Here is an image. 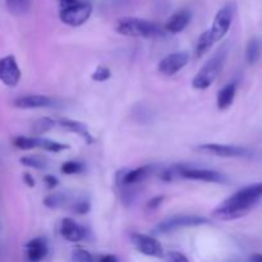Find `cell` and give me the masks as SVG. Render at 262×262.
Here are the masks:
<instances>
[{
    "label": "cell",
    "instance_id": "cell-36",
    "mask_svg": "<svg viewBox=\"0 0 262 262\" xmlns=\"http://www.w3.org/2000/svg\"><path fill=\"white\" fill-rule=\"evenodd\" d=\"M77 2H78V0H59V3H60L61 8H67V7H69V5L76 4Z\"/></svg>",
    "mask_w": 262,
    "mask_h": 262
},
{
    "label": "cell",
    "instance_id": "cell-21",
    "mask_svg": "<svg viewBox=\"0 0 262 262\" xmlns=\"http://www.w3.org/2000/svg\"><path fill=\"white\" fill-rule=\"evenodd\" d=\"M261 41L257 37H252L247 43V49H246V59L247 63L253 66L258 61L261 56Z\"/></svg>",
    "mask_w": 262,
    "mask_h": 262
},
{
    "label": "cell",
    "instance_id": "cell-28",
    "mask_svg": "<svg viewBox=\"0 0 262 262\" xmlns=\"http://www.w3.org/2000/svg\"><path fill=\"white\" fill-rule=\"evenodd\" d=\"M13 145L19 150H32V148H36V138L19 136V137L14 138Z\"/></svg>",
    "mask_w": 262,
    "mask_h": 262
},
{
    "label": "cell",
    "instance_id": "cell-6",
    "mask_svg": "<svg viewBox=\"0 0 262 262\" xmlns=\"http://www.w3.org/2000/svg\"><path fill=\"white\" fill-rule=\"evenodd\" d=\"M197 150L202 154L207 155L219 156V158H250L251 151L248 148L242 147V146L234 145H220V143H205L200 145Z\"/></svg>",
    "mask_w": 262,
    "mask_h": 262
},
{
    "label": "cell",
    "instance_id": "cell-29",
    "mask_svg": "<svg viewBox=\"0 0 262 262\" xmlns=\"http://www.w3.org/2000/svg\"><path fill=\"white\" fill-rule=\"evenodd\" d=\"M71 261L72 262H94V257L89 251L83 250V248H74L71 253Z\"/></svg>",
    "mask_w": 262,
    "mask_h": 262
},
{
    "label": "cell",
    "instance_id": "cell-35",
    "mask_svg": "<svg viewBox=\"0 0 262 262\" xmlns=\"http://www.w3.org/2000/svg\"><path fill=\"white\" fill-rule=\"evenodd\" d=\"M99 262H119V260L115 255H105L100 257Z\"/></svg>",
    "mask_w": 262,
    "mask_h": 262
},
{
    "label": "cell",
    "instance_id": "cell-12",
    "mask_svg": "<svg viewBox=\"0 0 262 262\" xmlns=\"http://www.w3.org/2000/svg\"><path fill=\"white\" fill-rule=\"evenodd\" d=\"M189 55L186 51H177V53L170 54V55L165 56L163 60L159 63L158 69L161 74L164 76H173V74L178 73L181 69L188 64Z\"/></svg>",
    "mask_w": 262,
    "mask_h": 262
},
{
    "label": "cell",
    "instance_id": "cell-14",
    "mask_svg": "<svg viewBox=\"0 0 262 262\" xmlns=\"http://www.w3.org/2000/svg\"><path fill=\"white\" fill-rule=\"evenodd\" d=\"M60 234L68 242L76 243L81 242L87 237V230L82 225H79L78 223L74 222L73 219L66 217V219L61 220Z\"/></svg>",
    "mask_w": 262,
    "mask_h": 262
},
{
    "label": "cell",
    "instance_id": "cell-3",
    "mask_svg": "<svg viewBox=\"0 0 262 262\" xmlns=\"http://www.w3.org/2000/svg\"><path fill=\"white\" fill-rule=\"evenodd\" d=\"M227 48L225 46L224 48H220V50H217L214 54V56L202 67L201 71L196 74V77L192 81V86L197 90L209 89L214 83V81L219 76L220 72H222L225 60H227Z\"/></svg>",
    "mask_w": 262,
    "mask_h": 262
},
{
    "label": "cell",
    "instance_id": "cell-27",
    "mask_svg": "<svg viewBox=\"0 0 262 262\" xmlns=\"http://www.w3.org/2000/svg\"><path fill=\"white\" fill-rule=\"evenodd\" d=\"M61 173L66 176H74V174H79L84 170V164L81 161L69 160L61 165Z\"/></svg>",
    "mask_w": 262,
    "mask_h": 262
},
{
    "label": "cell",
    "instance_id": "cell-37",
    "mask_svg": "<svg viewBox=\"0 0 262 262\" xmlns=\"http://www.w3.org/2000/svg\"><path fill=\"white\" fill-rule=\"evenodd\" d=\"M250 262H262V255L261 253H255L250 257Z\"/></svg>",
    "mask_w": 262,
    "mask_h": 262
},
{
    "label": "cell",
    "instance_id": "cell-23",
    "mask_svg": "<svg viewBox=\"0 0 262 262\" xmlns=\"http://www.w3.org/2000/svg\"><path fill=\"white\" fill-rule=\"evenodd\" d=\"M9 12L14 15H25L30 12L32 0H5Z\"/></svg>",
    "mask_w": 262,
    "mask_h": 262
},
{
    "label": "cell",
    "instance_id": "cell-34",
    "mask_svg": "<svg viewBox=\"0 0 262 262\" xmlns=\"http://www.w3.org/2000/svg\"><path fill=\"white\" fill-rule=\"evenodd\" d=\"M163 201H164V196L154 197V199H151L150 201H148L147 207L151 210H155V209H158L161 204H163Z\"/></svg>",
    "mask_w": 262,
    "mask_h": 262
},
{
    "label": "cell",
    "instance_id": "cell-33",
    "mask_svg": "<svg viewBox=\"0 0 262 262\" xmlns=\"http://www.w3.org/2000/svg\"><path fill=\"white\" fill-rule=\"evenodd\" d=\"M22 179H23V182H25L26 186L30 187V188H33V187L36 186V181H35V178H33L32 174L28 173V171H26V173H23Z\"/></svg>",
    "mask_w": 262,
    "mask_h": 262
},
{
    "label": "cell",
    "instance_id": "cell-5",
    "mask_svg": "<svg viewBox=\"0 0 262 262\" xmlns=\"http://www.w3.org/2000/svg\"><path fill=\"white\" fill-rule=\"evenodd\" d=\"M205 224H209V220L206 217L197 216V215H176V216H171L161 222L156 227L155 232L160 233V234H166V233L176 232L182 228L200 227V225Z\"/></svg>",
    "mask_w": 262,
    "mask_h": 262
},
{
    "label": "cell",
    "instance_id": "cell-10",
    "mask_svg": "<svg viewBox=\"0 0 262 262\" xmlns=\"http://www.w3.org/2000/svg\"><path fill=\"white\" fill-rule=\"evenodd\" d=\"M151 171H152L151 165H143L136 169H122V170H118L115 181H117L118 186L124 188V187L133 186V184L145 181L150 176Z\"/></svg>",
    "mask_w": 262,
    "mask_h": 262
},
{
    "label": "cell",
    "instance_id": "cell-15",
    "mask_svg": "<svg viewBox=\"0 0 262 262\" xmlns=\"http://www.w3.org/2000/svg\"><path fill=\"white\" fill-rule=\"evenodd\" d=\"M49 252L48 242L45 238H33L26 245V255L30 262H40L46 257Z\"/></svg>",
    "mask_w": 262,
    "mask_h": 262
},
{
    "label": "cell",
    "instance_id": "cell-19",
    "mask_svg": "<svg viewBox=\"0 0 262 262\" xmlns=\"http://www.w3.org/2000/svg\"><path fill=\"white\" fill-rule=\"evenodd\" d=\"M68 207L74 214L84 215L91 209V202H90V199L86 194H78V196H74L69 199Z\"/></svg>",
    "mask_w": 262,
    "mask_h": 262
},
{
    "label": "cell",
    "instance_id": "cell-18",
    "mask_svg": "<svg viewBox=\"0 0 262 262\" xmlns=\"http://www.w3.org/2000/svg\"><path fill=\"white\" fill-rule=\"evenodd\" d=\"M235 94H237V86L235 83H228L217 92V107L220 110H227L228 107L232 106L234 101Z\"/></svg>",
    "mask_w": 262,
    "mask_h": 262
},
{
    "label": "cell",
    "instance_id": "cell-31",
    "mask_svg": "<svg viewBox=\"0 0 262 262\" xmlns=\"http://www.w3.org/2000/svg\"><path fill=\"white\" fill-rule=\"evenodd\" d=\"M166 262H189V260L183 253L171 251V252H168V255H166Z\"/></svg>",
    "mask_w": 262,
    "mask_h": 262
},
{
    "label": "cell",
    "instance_id": "cell-22",
    "mask_svg": "<svg viewBox=\"0 0 262 262\" xmlns=\"http://www.w3.org/2000/svg\"><path fill=\"white\" fill-rule=\"evenodd\" d=\"M215 40L212 38L211 32L210 30L205 31L204 33H201V36L199 37V41H197V45H196V56L197 58H201L204 56L207 51L211 49V46L214 45Z\"/></svg>",
    "mask_w": 262,
    "mask_h": 262
},
{
    "label": "cell",
    "instance_id": "cell-13",
    "mask_svg": "<svg viewBox=\"0 0 262 262\" xmlns=\"http://www.w3.org/2000/svg\"><path fill=\"white\" fill-rule=\"evenodd\" d=\"M14 106L18 109H42V107L59 106V101L45 95H27L14 101Z\"/></svg>",
    "mask_w": 262,
    "mask_h": 262
},
{
    "label": "cell",
    "instance_id": "cell-8",
    "mask_svg": "<svg viewBox=\"0 0 262 262\" xmlns=\"http://www.w3.org/2000/svg\"><path fill=\"white\" fill-rule=\"evenodd\" d=\"M130 241H132L133 246L138 252L143 253L150 257L161 258L164 257V250L161 245L159 243L158 239L147 234H140V233H133L130 235Z\"/></svg>",
    "mask_w": 262,
    "mask_h": 262
},
{
    "label": "cell",
    "instance_id": "cell-30",
    "mask_svg": "<svg viewBox=\"0 0 262 262\" xmlns=\"http://www.w3.org/2000/svg\"><path fill=\"white\" fill-rule=\"evenodd\" d=\"M92 79L96 82H105L112 77V72H110L109 68L104 66H100L95 69V72L92 73Z\"/></svg>",
    "mask_w": 262,
    "mask_h": 262
},
{
    "label": "cell",
    "instance_id": "cell-25",
    "mask_svg": "<svg viewBox=\"0 0 262 262\" xmlns=\"http://www.w3.org/2000/svg\"><path fill=\"white\" fill-rule=\"evenodd\" d=\"M19 161L23 166L37 169V170H43V169L48 168V163H46L45 159L37 155H26L23 158H20Z\"/></svg>",
    "mask_w": 262,
    "mask_h": 262
},
{
    "label": "cell",
    "instance_id": "cell-16",
    "mask_svg": "<svg viewBox=\"0 0 262 262\" xmlns=\"http://www.w3.org/2000/svg\"><path fill=\"white\" fill-rule=\"evenodd\" d=\"M191 18L192 14L189 10H178V12L174 13V14L169 18V20L166 22L165 27L164 28H165L166 32L169 33H179L182 32V31L186 30V27L189 25V22H191Z\"/></svg>",
    "mask_w": 262,
    "mask_h": 262
},
{
    "label": "cell",
    "instance_id": "cell-32",
    "mask_svg": "<svg viewBox=\"0 0 262 262\" xmlns=\"http://www.w3.org/2000/svg\"><path fill=\"white\" fill-rule=\"evenodd\" d=\"M43 182H45V186L48 187L49 189H54L55 187H58L59 184V181L56 177L51 176V174H49V176H45V178H43Z\"/></svg>",
    "mask_w": 262,
    "mask_h": 262
},
{
    "label": "cell",
    "instance_id": "cell-26",
    "mask_svg": "<svg viewBox=\"0 0 262 262\" xmlns=\"http://www.w3.org/2000/svg\"><path fill=\"white\" fill-rule=\"evenodd\" d=\"M54 127H55V120H53L51 118L43 117L35 120V123L32 124V132L36 133V135H42V133L53 129Z\"/></svg>",
    "mask_w": 262,
    "mask_h": 262
},
{
    "label": "cell",
    "instance_id": "cell-1",
    "mask_svg": "<svg viewBox=\"0 0 262 262\" xmlns=\"http://www.w3.org/2000/svg\"><path fill=\"white\" fill-rule=\"evenodd\" d=\"M262 199V182L250 184L222 202L212 211V217L220 222L237 220L250 214Z\"/></svg>",
    "mask_w": 262,
    "mask_h": 262
},
{
    "label": "cell",
    "instance_id": "cell-11",
    "mask_svg": "<svg viewBox=\"0 0 262 262\" xmlns=\"http://www.w3.org/2000/svg\"><path fill=\"white\" fill-rule=\"evenodd\" d=\"M20 69L13 55L0 59V81L8 87H14L20 81Z\"/></svg>",
    "mask_w": 262,
    "mask_h": 262
},
{
    "label": "cell",
    "instance_id": "cell-24",
    "mask_svg": "<svg viewBox=\"0 0 262 262\" xmlns=\"http://www.w3.org/2000/svg\"><path fill=\"white\" fill-rule=\"evenodd\" d=\"M36 138V148H42V150L50 151V152H60V151L67 150L69 147L68 145H64V143L55 142L53 140H48V138Z\"/></svg>",
    "mask_w": 262,
    "mask_h": 262
},
{
    "label": "cell",
    "instance_id": "cell-2",
    "mask_svg": "<svg viewBox=\"0 0 262 262\" xmlns=\"http://www.w3.org/2000/svg\"><path fill=\"white\" fill-rule=\"evenodd\" d=\"M115 31L123 36L145 38L165 37L166 32L165 28L161 27L159 23L136 17L120 18L115 25Z\"/></svg>",
    "mask_w": 262,
    "mask_h": 262
},
{
    "label": "cell",
    "instance_id": "cell-7",
    "mask_svg": "<svg viewBox=\"0 0 262 262\" xmlns=\"http://www.w3.org/2000/svg\"><path fill=\"white\" fill-rule=\"evenodd\" d=\"M234 5L227 4L215 15V19L212 22L211 28H210V32H211L212 38L215 41L222 40L228 33L230 26H232L233 17H234Z\"/></svg>",
    "mask_w": 262,
    "mask_h": 262
},
{
    "label": "cell",
    "instance_id": "cell-9",
    "mask_svg": "<svg viewBox=\"0 0 262 262\" xmlns=\"http://www.w3.org/2000/svg\"><path fill=\"white\" fill-rule=\"evenodd\" d=\"M179 177L186 179H192V181H201L206 183H224L225 176L216 170L211 169H199V168H187V166H181L179 169Z\"/></svg>",
    "mask_w": 262,
    "mask_h": 262
},
{
    "label": "cell",
    "instance_id": "cell-4",
    "mask_svg": "<svg viewBox=\"0 0 262 262\" xmlns=\"http://www.w3.org/2000/svg\"><path fill=\"white\" fill-rule=\"evenodd\" d=\"M92 14V5L87 2H77L76 4L69 5L67 8H61L60 20L71 27H79L89 20Z\"/></svg>",
    "mask_w": 262,
    "mask_h": 262
},
{
    "label": "cell",
    "instance_id": "cell-17",
    "mask_svg": "<svg viewBox=\"0 0 262 262\" xmlns=\"http://www.w3.org/2000/svg\"><path fill=\"white\" fill-rule=\"evenodd\" d=\"M58 124L60 125L61 128L68 130V132L76 133V135H79L81 137H83L87 143L94 142V138H92V136L90 135L89 128H87V125L83 124V123L77 122V120H73V119H66V118H61V119H59Z\"/></svg>",
    "mask_w": 262,
    "mask_h": 262
},
{
    "label": "cell",
    "instance_id": "cell-20",
    "mask_svg": "<svg viewBox=\"0 0 262 262\" xmlns=\"http://www.w3.org/2000/svg\"><path fill=\"white\" fill-rule=\"evenodd\" d=\"M69 199H71V197H69L68 194L63 193V192H54V193H50L48 197H45L43 205L51 210L61 209V207L66 206L68 207Z\"/></svg>",
    "mask_w": 262,
    "mask_h": 262
}]
</instances>
